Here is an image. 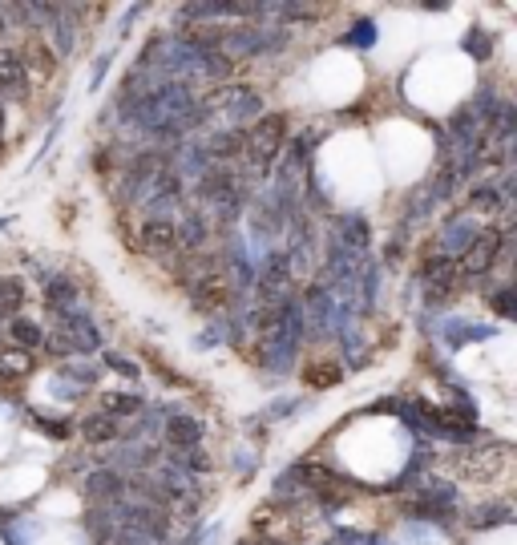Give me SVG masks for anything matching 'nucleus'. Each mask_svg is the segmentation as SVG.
I'll return each instance as SVG.
<instances>
[{
	"mask_svg": "<svg viewBox=\"0 0 517 545\" xmlns=\"http://www.w3.org/2000/svg\"><path fill=\"white\" fill-rule=\"evenodd\" d=\"M505 461H509V457H505L501 445H497V449H465V453L453 457V469H457L461 481L485 485V481H497V477H501Z\"/></svg>",
	"mask_w": 517,
	"mask_h": 545,
	"instance_id": "10",
	"label": "nucleus"
},
{
	"mask_svg": "<svg viewBox=\"0 0 517 545\" xmlns=\"http://www.w3.org/2000/svg\"><path fill=\"white\" fill-rule=\"evenodd\" d=\"M291 275H295V267H291L287 251H267V255H263L259 279H255V283H259V311H271V307H279V303L287 299Z\"/></svg>",
	"mask_w": 517,
	"mask_h": 545,
	"instance_id": "7",
	"label": "nucleus"
},
{
	"mask_svg": "<svg viewBox=\"0 0 517 545\" xmlns=\"http://www.w3.org/2000/svg\"><path fill=\"white\" fill-rule=\"evenodd\" d=\"M21 61H25V69H33L37 77H53V69H57L53 49H49V45H41V41H29V49L21 53Z\"/></svg>",
	"mask_w": 517,
	"mask_h": 545,
	"instance_id": "25",
	"label": "nucleus"
},
{
	"mask_svg": "<svg viewBox=\"0 0 517 545\" xmlns=\"http://www.w3.org/2000/svg\"><path fill=\"white\" fill-rule=\"evenodd\" d=\"M49 352H53V356H73V352H69V344H65L61 336H53V340H49Z\"/></svg>",
	"mask_w": 517,
	"mask_h": 545,
	"instance_id": "37",
	"label": "nucleus"
},
{
	"mask_svg": "<svg viewBox=\"0 0 517 545\" xmlns=\"http://www.w3.org/2000/svg\"><path fill=\"white\" fill-rule=\"evenodd\" d=\"M202 109H206V118H223V122H259L263 118V97L251 85L227 81L215 93H206Z\"/></svg>",
	"mask_w": 517,
	"mask_h": 545,
	"instance_id": "3",
	"label": "nucleus"
},
{
	"mask_svg": "<svg viewBox=\"0 0 517 545\" xmlns=\"http://www.w3.org/2000/svg\"><path fill=\"white\" fill-rule=\"evenodd\" d=\"M29 372H33V352H21V348L0 352V380H25Z\"/></svg>",
	"mask_w": 517,
	"mask_h": 545,
	"instance_id": "24",
	"label": "nucleus"
},
{
	"mask_svg": "<svg viewBox=\"0 0 517 545\" xmlns=\"http://www.w3.org/2000/svg\"><path fill=\"white\" fill-rule=\"evenodd\" d=\"M97 404H101V412H106V416H134V412H142V396H134V392H101Z\"/></svg>",
	"mask_w": 517,
	"mask_h": 545,
	"instance_id": "23",
	"label": "nucleus"
},
{
	"mask_svg": "<svg viewBox=\"0 0 517 545\" xmlns=\"http://www.w3.org/2000/svg\"><path fill=\"white\" fill-rule=\"evenodd\" d=\"M505 198H501V186L497 182H477L473 190H469V206L473 210H497Z\"/></svg>",
	"mask_w": 517,
	"mask_h": 545,
	"instance_id": "28",
	"label": "nucleus"
},
{
	"mask_svg": "<svg viewBox=\"0 0 517 545\" xmlns=\"http://www.w3.org/2000/svg\"><path fill=\"white\" fill-rule=\"evenodd\" d=\"M231 287H235V283H231L227 275H219V271L206 267L202 275L190 279V303H194L202 315H219V311H227L231 299H235Z\"/></svg>",
	"mask_w": 517,
	"mask_h": 545,
	"instance_id": "9",
	"label": "nucleus"
},
{
	"mask_svg": "<svg viewBox=\"0 0 517 545\" xmlns=\"http://www.w3.org/2000/svg\"><path fill=\"white\" fill-rule=\"evenodd\" d=\"M81 436L89 445H110V441H118V420L106 412H93L81 420Z\"/></svg>",
	"mask_w": 517,
	"mask_h": 545,
	"instance_id": "20",
	"label": "nucleus"
},
{
	"mask_svg": "<svg viewBox=\"0 0 517 545\" xmlns=\"http://www.w3.org/2000/svg\"><path fill=\"white\" fill-rule=\"evenodd\" d=\"M505 521H509V505H481L469 517L473 529H493V525H505Z\"/></svg>",
	"mask_w": 517,
	"mask_h": 545,
	"instance_id": "30",
	"label": "nucleus"
},
{
	"mask_svg": "<svg viewBox=\"0 0 517 545\" xmlns=\"http://www.w3.org/2000/svg\"><path fill=\"white\" fill-rule=\"evenodd\" d=\"M489 307L501 315V319H513V287H501L489 295Z\"/></svg>",
	"mask_w": 517,
	"mask_h": 545,
	"instance_id": "32",
	"label": "nucleus"
},
{
	"mask_svg": "<svg viewBox=\"0 0 517 545\" xmlns=\"http://www.w3.org/2000/svg\"><path fill=\"white\" fill-rule=\"evenodd\" d=\"M376 41V25L372 21H360V25H352V33L344 37V45H360V49H368Z\"/></svg>",
	"mask_w": 517,
	"mask_h": 545,
	"instance_id": "31",
	"label": "nucleus"
},
{
	"mask_svg": "<svg viewBox=\"0 0 517 545\" xmlns=\"http://www.w3.org/2000/svg\"><path fill=\"white\" fill-rule=\"evenodd\" d=\"M376 545H396V541H376Z\"/></svg>",
	"mask_w": 517,
	"mask_h": 545,
	"instance_id": "41",
	"label": "nucleus"
},
{
	"mask_svg": "<svg viewBox=\"0 0 517 545\" xmlns=\"http://www.w3.org/2000/svg\"><path fill=\"white\" fill-rule=\"evenodd\" d=\"M106 69H110V57H101V61H97V69H93V81H89V85H93V93H97L101 77H106Z\"/></svg>",
	"mask_w": 517,
	"mask_h": 545,
	"instance_id": "36",
	"label": "nucleus"
},
{
	"mask_svg": "<svg viewBox=\"0 0 517 545\" xmlns=\"http://www.w3.org/2000/svg\"><path fill=\"white\" fill-rule=\"evenodd\" d=\"M138 239H142V251L146 255H170V251H178L174 247V223L170 218H146L142 223V231H138Z\"/></svg>",
	"mask_w": 517,
	"mask_h": 545,
	"instance_id": "16",
	"label": "nucleus"
},
{
	"mask_svg": "<svg viewBox=\"0 0 517 545\" xmlns=\"http://www.w3.org/2000/svg\"><path fill=\"white\" fill-rule=\"evenodd\" d=\"M9 29V13H5V5H0V33Z\"/></svg>",
	"mask_w": 517,
	"mask_h": 545,
	"instance_id": "39",
	"label": "nucleus"
},
{
	"mask_svg": "<svg viewBox=\"0 0 517 545\" xmlns=\"http://www.w3.org/2000/svg\"><path fill=\"white\" fill-rule=\"evenodd\" d=\"M501 259H505V231L485 227V231H477V239L469 243V251L457 259V275L481 279V275H489Z\"/></svg>",
	"mask_w": 517,
	"mask_h": 545,
	"instance_id": "6",
	"label": "nucleus"
},
{
	"mask_svg": "<svg viewBox=\"0 0 517 545\" xmlns=\"http://www.w3.org/2000/svg\"><path fill=\"white\" fill-rule=\"evenodd\" d=\"M465 49H473V53H477V57H481V61H485V57H489V45H481V33H477V29H473V33H469V41H465Z\"/></svg>",
	"mask_w": 517,
	"mask_h": 545,
	"instance_id": "34",
	"label": "nucleus"
},
{
	"mask_svg": "<svg viewBox=\"0 0 517 545\" xmlns=\"http://www.w3.org/2000/svg\"><path fill=\"white\" fill-rule=\"evenodd\" d=\"M126 545H146V541H126Z\"/></svg>",
	"mask_w": 517,
	"mask_h": 545,
	"instance_id": "40",
	"label": "nucleus"
},
{
	"mask_svg": "<svg viewBox=\"0 0 517 545\" xmlns=\"http://www.w3.org/2000/svg\"><path fill=\"white\" fill-rule=\"evenodd\" d=\"M477 223L469 214H457V218H445L441 223V231L433 235V243H429V251H425V259H445V263H457L465 251H469V243L477 239Z\"/></svg>",
	"mask_w": 517,
	"mask_h": 545,
	"instance_id": "8",
	"label": "nucleus"
},
{
	"mask_svg": "<svg viewBox=\"0 0 517 545\" xmlns=\"http://www.w3.org/2000/svg\"><path fill=\"white\" fill-rule=\"evenodd\" d=\"M283 142H287V114H263V118L251 126V134L243 138V158H247V166H251L259 178H267V174L275 170V162H279Z\"/></svg>",
	"mask_w": 517,
	"mask_h": 545,
	"instance_id": "2",
	"label": "nucleus"
},
{
	"mask_svg": "<svg viewBox=\"0 0 517 545\" xmlns=\"http://www.w3.org/2000/svg\"><path fill=\"white\" fill-rule=\"evenodd\" d=\"M106 364H110L114 372H122L126 380H138V364H134V360H122V356H114V352H106Z\"/></svg>",
	"mask_w": 517,
	"mask_h": 545,
	"instance_id": "33",
	"label": "nucleus"
},
{
	"mask_svg": "<svg viewBox=\"0 0 517 545\" xmlns=\"http://www.w3.org/2000/svg\"><path fill=\"white\" fill-rule=\"evenodd\" d=\"M25 303V283L21 279H0V315H17Z\"/></svg>",
	"mask_w": 517,
	"mask_h": 545,
	"instance_id": "27",
	"label": "nucleus"
},
{
	"mask_svg": "<svg viewBox=\"0 0 517 545\" xmlns=\"http://www.w3.org/2000/svg\"><path fill=\"white\" fill-rule=\"evenodd\" d=\"M9 336H13V348H21V352H33V348H41V344H45L41 323L21 319V315H13V319H9Z\"/></svg>",
	"mask_w": 517,
	"mask_h": 545,
	"instance_id": "22",
	"label": "nucleus"
},
{
	"mask_svg": "<svg viewBox=\"0 0 517 545\" xmlns=\"http://www.w3.org/2000/svg\"><path fill=\"white\" fill-rule=\"evenodd\" d=\"M37 424H41L49 436H69V432H73V424H69V420H65V424H49V420H41V416H37Z\"/></svg>",
	"mask_w": 517,
	"mask_h": 545,
	"instance_id": "35",
	"label": "nucleus"
},
{
	"mask_svg": "<svg viewBox=\"0 0 517 545\" xmlns=\"http://www.w3.org/2000/svg\"><path fill=\"white\" fill-rule=\"evenodd\" d=\"M73 17H77V9H61V5H53V57H69L73 53V41H77V25H73Z\"/></svg>",
	"mask_w": 517,
	"mask_h": 545,
	"instance_id": "18",
	"label": "nucleus"
},
{
	"mask_svg": "<svg viewBox=\"0 0 517 545\" xmlns=\"http://www.w3.org/2000/svg\"><path fill=\"white\" fill-rule=\"evenodd\" d=\"M336 247H344L348 255H364L368 243H372V227H368V218L364 214H344L340 223H336V235H332Z\"/></svg>",
	"mask_w": 517,
	"mask_h": 545,
	"instance_id": "15",
	"label": "nucleus"
},
{
	"mask_svg": "<svg viewBox=\"0 0 517 545\" xmlns=\"http://www.w3.org/2000/svg\"><path fill=\"white\" fill-rule=\"evenodd\" d=\"M344 380V368L336 364V360H312L303 368V384L307 388H316V392H328V388H336Z\"/></svg>",
	"mask_w": 517,
	"mask_h": 545,
	"instance_id": "19",
	"label": "nucleus"
},
{
	"mask_svg": "<svg viewBox=\"0 0 517 545\" xmlns=\"http://www.w3.org/2000/svg\"><path fill=\"white\" fill-rule=\"evenodd\" d=\"M45 299H49L57 311H69V307L77 303V287H73L69 279H53V283L45 287Z\"/></svg>",
	"mask_w": 517,
	"mask_h": 545,
	"instance_id": "29",
	"label": "nucleus"
},
{
	"mask_svg": "<svg viewBox=\"0 0 517 545\" xmlns=\"http://www.w3.org/2000/svg\"><path fill=\"white\" fill-rule=\"evenodd\" d=\"M202 150H206V158H215V166H223L227 158H243V134L239 130H219Z\"/></svg>",
	"mask_w": 517,
	"mask_h": 545,
	"instance_id": "21",
	"label": "nucleus"
},
{
	"mask_svg": "<svg viewBox=\"0 0 517 545\" xmlns=\"http://www.w3.org/2000/svg\"><path fill=\"white\" fill-rule=\"evenodd\" d=\"M57 336L69 344V352H101V332L89 315H77V311H61L57 319Z\"/></svg>",
	"mask_w": 517,
	"mask_h": 545,
	"instance_id": "11",
	"label": "nucleus"
},
{
	"mask_svg": "<svg viewBox=\"0 0 517 545\" xmlns=\"http://www.w3.org/2000/svg\"><path fill=\"white\" fill-rule=\"evenodd\" d=\"M219 53L227 61H255V57H271L287 45V33L283 29H259V25H247V29H235V33H223L215 37Z\"/></svg>",
	"mask_w": 517,
	"mask_h": 545,
	"instance_id": "4",
	"label": "nucleus"
},
{
	"mask_svg": "<svg viewBox=\"0 0 517 545\" xmlns=\"http://www.w3.org/2000/svg\"><path fill=\"white\" fill-rule=\"evenodd\" d=\"M89 493L101 497V501H118V497L126 493V481H122L118 473H93V477H89Z\"/></svg>",
	"mask_w": 517,
	"mask_h": 545,
	"instance_id": "26",
	"label": "nucleus"
},
{
	"mask_svg": "<svg viewBox=\"0 0 517 545\" xmlns=\"http://www.w3.org/2000/svg\"><path fill=\"white\" fill-rule=\"evenodd\" d=\"M29 93V69L21 61L17 49H0V97H13V101H25Z\"/></svg>",
	"mask_w": 517,
	"mask_h": 545,
	"instance_id": "13",
	"label": "nucleus"
},
{
	"mask_svg": "<svg viewBox=\"0 0 517 545\" xmlns=\"http://www.w3.org/2000/svg\"><path fill=\"white\" fill-rule=\"evenodd\" d=\"M408 521H453L457 517V489L429 477V485L404 505Z\"/></svg>",
	"mask_w": 517,
	"mask_h": 545,
	"instance_id": "5",
	"label": "nucleus"
},
{
	"mask_svg": "<svg viewBox=\"0 0 517 545\" xmlns=\"http://www.w3.org/2000/svg\"><path fill=\"white\" fill-rule=\"evenodd\" d=\"M263 344H259V364L271 368V372H287L295 352H299V340L307 332V323H303V307L299 299H283L279 307H271L263 315Z\"/></svg>",
	"mask_w": 517,
	"mask_h": 545,
	"instance_id": "1",
	"label": "nucleus"
},
{
	"mask_svg": "<svg viewBox=\"0 0 517 545\" xmlns=\"http://www.w3.org/2000/svg\"><path fill=\"white\" fill-rule=\"evenodd\" d=\"M162 436H166V445H170L174 453H190V449L202 445V420L190 416V412H174V416L166 420Z\"/></svg>",
	"mask_w": 517,
	"mask_h": 545,
	"instance_id": "12",
	"label": "nucleus"
},
{
	"mask_svg": "<svg viewBox=\"0 0 517 545\" xmlns=\"http://www.w3.org/2000/svg\"><path fill=\"white\" fill-rule=\"evenodd\" d=\"M0 146H5V105H0Z\"/></svg>",
	"mask_w": 517,
	"mask_h": 545,
	"instance_id": "38",
	"label": "nucleus"
},
{
	"mask_svg": "<svg viewBox=\"0 0 517 545\" xmlns=\"http://www.w3.org/2000/svg\"><path fill=\"white\" fill-rule=\"evenodd\" d=\"M235 194H239V186H235V174L227 166H211L198 178V198L202 202H227Z\"/></svg>",
	"mask_w": 517,
	"mask_h": 545,
	"instance_id": "17",
	"label": "nucleus"
},
{
	"mask_svg": "<svg viewBox=\"0 0 517 545\" xmlns=\"http://www.w3.org/2000/svg\"><path fill=\"white\" fill-rule=\"evenodd\" d=\"M206 239H211V218L202 210H186L174 223V247L178 251H202Z\"/></svg>",
	"mask_w": 517,
	"mask_h": 545,
	"instance_id": "14",
	"label": "nucleus"
}]
</instances>
